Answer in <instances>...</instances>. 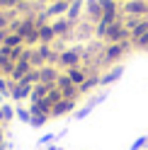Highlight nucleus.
I'll return each mask as SVG.
<instances>
[{"label":"nucleus","instance_id":"nucleus-25","mask_svg":"<svg viewBox=\"0 0 148 150\" xmlns=\"http://www.w3.org/2000/svg\"><path fill=\"white\" fill-rule=\"evenodd\" d=\"M129 150H148V136H138Z\"/></svg>","mask_w":148,"mask_h":150},{"label":"nucleus","instance_id":"nucleus-10","mask_svg":"<svg viewBox=\"0 0 148 150\" xmlns=\"http://www.w3.org/2000/svg\"><path fill=\"white\" fill-rule=\"evenodd\" d=\"M68 7H70V0H53L51 5L44 7V12H46L49 20H56V17H66Z\"/></svg>","mask_w":148,"mask_h":150},{"label":"nucleus","instance_id":"nucleus-24","mask_svg":"<svg viewBox=\"0 0 148 150\" xmlns=\"http://www.w3.org/2000/svg\"><path fill=\"white\" fill-rule=\"evenodd\" d=\"M0 109H3V124L7 126V124L15 119V107H12V104H0Z\"/></svg>","mask_w":148,"mask_h":150},{"label":"nucleus","instance_id":"nucleus-18","mask_svg":"<svg viewBox=\"0 0 148 150\" xmlns=\"http://www.w3.org/2000/svg\"><path fill=\"white\" fill-rule=\"evenodd\" d=\"M53 41H56V34H53L51 22H49V24H41V27H39V44H49V46H53Z\"/></svg>","mask_w":148,"mask_h":150},{"label":"nucleus","instance_id":"nucleus-19","mask_svg":"<svg viewBox=\"0 0 148 150\" xmlns=\"http://www.w3.org/2000/svg\"><path fill=\"white\" fill-rule=\"evenodd\" d=\"M146 32H148V17H141V20L136 22V27H134L131 32H129V34H131V41H136L138 36H143Z\"/></svg>","mask_w":148,"mask_h":150},{"label":"nucleus","instance_id":"nucleus-7","mask_svg":"<svg viewBox=\"0 0 148 150\" xmlns=\"http://www.w3.org/2000/svg\"><path fill=\"white\" fill-rule=\"evenodd\" d=\"M105 99H107V90H105V92H100V95H95V97H90L85 107H80V109H75V114H73V119H78V121H83L85 116H90V111L95 109L97 104H102Z\"/></svg>","mask_w":148,"mask_h":150},{"label":"nucleus","instance_id":"nucleus-5","mask_svg":"<svg viewBox=\"0 0 148 150\" xmlns=\"http://www.w3.org/2000/svg\"><path fill=\"white\" fill-rule=\"evenodd\" d=\"M124 17H148V3L146 0H129L122 5Z\"/></svg>","mask_w":148,"mask_h":150},{"label":"nucleus","instance_id":"nucleus-22","mask_svg":"<svg viewBox=\"0 0 148 150\" xmlns=\"http://www.w3.org/2000/svg\"><path fill=\"white\" fill-rule=\"evenodd\" d=\"M49 119H51L49 114H32L29 126H32V128H41V126H46V121H49Z\"/></svg>","mask_w":148,"mask_h":150},{"label":"nucleus","instance_id":"nucleus-31","mask_svg":"<svg viewBox=\"0 0 148 150\" xmlns=\"http://www.w3.org/2000/svg\"><path fill=\"white\" fill-rule=\"evenodd\" d=\"M146 3H148V0H146Z\"/></svg>","mask_w":148,"mask_h":150},{"label":"nucleus","instance_id":"nucleus-4","mask_svg":"<svg viewBox=\"0 0 148 150\" xmlns=\"http://www.w3.org/2000/svg\"><path fill=\"white\" fill-rule=\"evenodd\" d=\"M51 27H53L56 39H68V36H73V32H75V22H70L68 17H56V20H51Z\"/></svg>","mask_w":148,"mask_h":150},{"label":"nucleus","instance_id":"nucleus-17","mask_svg":"<svg viewBox=\"0 0 148 150\" xmlns=\"http://www.w3.org/2000/svg\"><path fill=\"white\" fill-rule=\"evenodd\" d=\"M63 73H66L68 78H70V82H73L75 87H80L83 82H85V78L90 75V73H88L85 68H83V65H80V68H70V70H63Z\"/></svg>","mask_w":148,"mask_h":150},{"label":"nucleus","instance_id":"nucleus-3","mask_svg":"<svg viewBox=\"0 0 148 150\" xmlns=\"http://www.w3.org/2000/svg\"><path fill=\"white\" fill-rule=\"evenodd\" d=\"M131 36H129V29L124 27V17L119 22H114V24H109V29H107V34H105V44H122V41H129Z\"/></svg>","mask_w":148,"mask_h":150},{"label":"nucleus","instance_id":"nucleus-16","mask_svg":"<svg viewBox=\"0 0 148 150\" xmlns=\"http://www.w3.org/2000/svg\"><path fill=\"white\" fill-rule=\"evenodd\" d=\"M56 87V85H44V82H36L32 87V97H29V104H36V102H41L46 95H49V90Z\"/></svg>","mask_w":148,"mask_h":150},{"label":"nucleus","instance_id":"nucleus-15","mask_svg":"<svg viewBox=\"0 0 148 150\" xmlns=\"http://www.w3.org/2000/svg\"><path fill=\"white\" fill-rule=\"evenodd\" d=\"M29 70H32V63L27 61V58H20V61L15 63V70H12V75H10V80H12V82H20Z\"/></svg>","mask_w":148,"mask_h":150},{"label":"nucleus","instance_id":"nucleus-26","mask_svg":"<svg viewBox=\"0 0 148 150\" xmlns=\"http://www.w3.org/2000/svg\"><path fill=\"white\" fill-rule=\"evenodd\" d=\"M134 44V49H141V51H148V32L143 34V36H138L136 41H131Z\"/></svg>","mask_w":148,"mask_h":150},{"label":"nucleus","instance_id":"nucleus-12","mask_svg":"<svg viewBox=\"0 0 148 150\" xmlns=\"http://www.w3.org/2000/svg\"><path fill=\"white\" fill-rule=\"evenodd\" d=\"M58 65H44V68H39V82H44V85H56L58 80Z\"/></svg>","mask_w":148,"mask_h":150},{"label":"nucleus","instance_id":"nucleus-28","mask_svg":"<svg viewBox=\"0 0 148 150\" xmlns=\"http://www.w3.org/2000/svg\"><path fill=\"white\" fill-rule=\"evenodd\" d=\"M114 3H119V5H124V3H129V0H114Z\"/></svg>","mask_w":148,"mask_h":150},{"label":"nucleus","instance_id":"nucleus-30","mask_svg":"<svg viewBox=\"0 0 148 150\" xmlns=\"http://www.w3.org/2000/svg\"><path fill=\"white\" fill-rule=\"evenodd\" d=\"M0 10H3V7H0Z\"/></svg>","mask_w":148,"mask_h":150},{"label":"nucleus","instance_id":"nucleus-11","mask_svg":"<svg viewBox=\"0 0 148 150\" xmlns=\"http://www.w3.org/2000/svg\"><path fill=\"white\" fill-rule=\"evenodd\" d=\"M85 20L92 24L102 20V3L100 0H85Z\"/></svg>","mask_w":148,"mask_h":150},{"label":"nucleus","instance_id":"nucleus-20","mask_svg":"<svg viewBox=\"0 0 148 150\" xmlns=\"http://www.w3.org/2000/svg\"><path fill=\"white\" fill-rule=\"evenodd\" d=\"M0 46H7V49H15V46H24V39H22L20 34H12V32H7L5 41L0 44Z\"/></svg>","mask_w":148,"mask_h":150},{"label":"nucleus","instance_id":"nucleus-21","mask_svg":"<svg viewBox=\"0 0 148 150\" xmlns=\"http://www.w3.org/2000/svg\"><path fill=\"white\" fill-rule=\"evenodd\" d=\"M15 119H20L22 124H29V119H32V111H29V107L17 104V107H15Z\"/></svg>","mask_w":148,"mask_h":150},{"label":"nucleus","instance_id":"nucleus-2","mask_svg":"<svg viewBox=\"0 0 148 150\" xmlns=\"http://www.w3.org/2000/svg\"><path fill=\"white\" fill-rule=\"evenodd\" d=\"M83 53H85L83 46H70V49H63V51L58 53L56 65H58V68H63V70L80 68V65H83Z\"/></svg>","mask_w":148,"mask_h":150},{"label":"nucleus","instance_id":"nucleus-8","mask_svg":"<svg viewBox=\"0 0 148 150\" xmlns=\"http://www.w3.org/2000/svg\"><path fill=\"white\" fill-rule=\"evenodd\" d=\"M122 75H124V65H122V63H119V65H112V68H107V70H102V73H100V87L114 85Z\"/></svg>","mask_w":148,"mask_h":150},{"label":"nucleus","instance_id":"nucleus-23","mask_svg":"<svg viewBox=\"0 0 148 150\" xmlns=\"http://www.w3.org/2000/svg\"><path fill=\"white\" fill-rule=\"evenodd\" d=\"M12 85H15V82H12L10 78H0V97H7V99H10Z\"/></svg>","mask_w":148,"mask_h":150},{"label":"nucleus","instance_id":"nucleus-6","mask_svg":"<svg viewBox=\"0 0 148 150\" xmlns=\"http://www.w3.org/2000/svg\"><path fill=\"white\" fill-rule=\"evenodd\" d=\"M75 109H78V99H61L53 104L51 119H63L66 114H75Z\"/></svg>","mask_w":148,"mask_h":150},{"label":"nucleus","instance_id":"nucleus-9","mask_svg":"<svg viewBox=\"0 0 148 150\" xmlns=\"http://www.w3.org/2000/svg\"><path fill=\"white\" fill-rule=\"evenodd\" d=\"M32 87H34V85H29V82H24V80L15 82V85H12V92H10V99L17 102V104H22L24 99L32 97Z\"/></svg>","mask_w":148,"mask_h":150},{"label":"nucleus","instance_id":"nucleus-1","mask_svg":"<svg viewBox=\"0 0 148 150\" xmlns=\"http://www.w3.org/2000/svg\"><path fill=\"white\" fill-rule=\"evenodd\" d=\"M131 49H134L131 39L122 41V44H105V49H102V53H100V58H97V65L105 68V70L112 68V65H119V61H122Z\"/></svg>","mask_w":148,"mask_h":150},{"label":"nucleus","instance_id":"nucleus-13","mask_svg":"<svg viewBox=\"0 0 148 150\" xmlns=\"http://www.w3.org/2000/svg\"><path fill=\"white\" fill-rule=\"evenodd\" d=\"M83 10H85V0H70V7H68V12H66V17L70 22H80L83 20Z\"/></svg>","mask_w":148,"mask_h":150},{"label":"nucleus","instance_id":"nucleus-29","mask_svg":"<svg viewBox=\"0 0 148 150\" xmlns=\"http://www.w3.org/2000/svg\"><path fill=\"white\" fill-rule=\"evenodd\" d=\"M0 124H3V109H0ZM3 126H5V124H3Z\"/></svg>","mask_w":148,"mask_h":150},{"label":"nucleus","instance_id":"nucleus-14","mask_svg":"<svg viewBox=\"0 0 148 150\" xmlns=\"http://www.w3.org/2000/svg\"><path fill=\"white\" fill-rule=\"evenodd\" d=\"M100 87V73H90L88 78H85V82L78 87V92H80V97L83 95H90V92H95Z\"/></svg>","mask_w":148,"mask_h":150},{"label":"nucleus","instance_id":"nucleus-27","mask_svg":"<svg viewBox=\"0 0 148 150\" xmlns=\"http://www.w3.org/2000/svg\"><path fill=\"white\" fill-rule=\"evenodd\" d=\"M53 140H56V133H46V136L39 138V145H51Z\"/></svg>","mask_w":148,"mask_h":150}]
</instances>
